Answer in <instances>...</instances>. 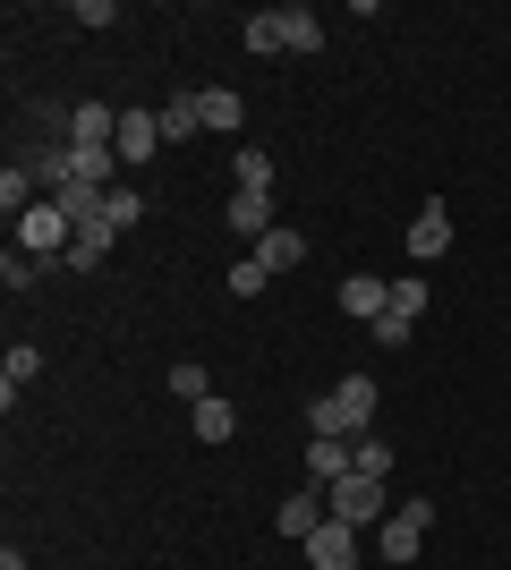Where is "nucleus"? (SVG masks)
Returning a JSON list of instances; mask_svg holds the SVG:
<instances>
[{
  "instance_id": "obj_1",
  "label": "nucleus",
  "mask_w": 511,
  "mask_h": 570,
  "mask_svg": "<svg viewBox=\"0 0 511 570\" xmlns=\"http://www.w3.org/2000/svg\"><path fill=\"white\" fill-rule=\"evenodd\" d=\"M375 426V375H341L333 392L307 401V434H366Z\"/></svg>"
},
{
  "instance_id": "obj_2",
  "label": "nucleus",
  "mask_w": 511,
  "mask_h": 570,
  "mask_svg": "<svg viewBox=\"0 0 511 570\" xmlns=\"http://www.w3.org/2000/svg\"><path fill=\"white\" fill-rule=\"evenodd\" d=\"M324 502H333V520H350L358 537L392 520V485H384V476H358V469L341 476V485H324Z\"/></svg>"
},
{
  "instance_id": "obj_3",
  "label": "nucleus",
  "mask_w": 511,
  "mask_h": 570,
  "mask_svg": "<svg viewBox=\"0 0 511 570\" xmlns=\"http://www.w3.org/2000/svg\"><path fill=\"white\" fill-rule=\"evenodd\" d=\"M18 247H26L35 264H69V247H77V222H69V214H60V205L43 196V205H35V214L18 222Z\"/></svg>"
},
{
  "instance_id": "obj_4",
  "label": "nucleus",
  "mask_w": 511,
  "mask_h": 570,
  "mask_svg": "<svg viewBox=\"0 0 511 570\" xmlns=\"http://www.w3.org/2000/svg\"><path fill=\"white\" fill-rule=\"evenodd\" d=\"M426 528H435V502H392V520L375 528V553H384L392 570H401V562H417Z\"/></svg>"
},
{
  "instance_id": "obj_5",
  "label": "nucleus",
  "mask_w": 511,
  "mask_h": 570,
  "mask_svg": "<svg viewBox=\"0 0 511 570\" xmlns=\"http://www.w3.org/2000/svg\"><path fill=\"white\" fill-rule=\"evenodd\" d=\"M324 520H333V502H324V485H298V494H282V502H273V528H282L291 546H307V537H316Z\"/></svg>"
},
{
  "instance_id": "obj_6",
  "label": "nucleus",
  "mask_w": 511,
  "mask_h": 570,
  "mask_svg": "<svg viewBox=\"0 0 511 570\" xmlns=\"http://www.w3.org/2000/svg\"><path fill=\"white\" fill-rule=\"evenodd\" d=\"M298 553H307V570H358V528H350V520H324Z\"/></svg>"
},
{
  "instance_id": "obj_7",
  "label": "nucleus",
  "mask_w": 511,
  "mask_h": 570,
  "mask_svg": "<svg viewBox=\"0 0 511 570\" xmlns=\"http://www.w3.org/2000/svg\"><path fill=\"white\" fill-rule=\"evenodd\" d=\"M69 145L77 154H111V145H120V111H111V102H77L69 111Z\"/></svg>"
},
{
  "instance_id": "obj_8",
  "label": "nucleus",
  "mask_w": 511,
  "mask_h": 570,
  "mask_svg": "<svg viewBox=\"0 0 511 570\" xmlns=\"http://www.w3.org/2000/svg\"><path fill=\"white\" fill-rule=\"evenodd\" d=\"M350 469H358L350 434H307V485H341Z\"/></svg>"
},
{
  "instance_id": "obj_9",
  "label": "nucleus",
  "mask_w": 511,
  "mask_h": 570,
  "mask_svg": "<svg viewBox=\"0 0 511 570\" xmlns=\"http://www.w3.org/2000/svg\"><path fill=\"white\" fill-rule=\"evenodd\" d=\"M333 298H341V315H350V324H375V315L392 307V282H375V273H350Z\"/></svg>"
},
{
  "instance_id": "obj_10",
  "label": "nucleus",
  "mask_w": 511,
  "mask_h": 570,
  "mask_svg": "<svg viewBox=\"0 0 511 570\" xmlns=\"http://www.w3.org/2000/svg\"><path fill=\"white\" fill-rule=\"evenodd\" d=\"M222 230H239L247 247L273 230V196H256V188H230V205H222Z\"/></svg>"
},
{
  "instance_id": "obj_11",
  "label": "nucleus",
  "mask_w": 511,
  "mask_h": 570,
  "mask_svg": "<svg viewBox=\"0 0 511 570\" xmlns=\"http://www.w3.org/2000/svg\"><path fill=\"white\" fill-rule=\"evenodd\" d=\"M443 247H452V205H443V196H426V214L410 222V256H417V264H435Z\"/></svg>"
},
{
  "instance_id": "obj_12",
  "label": "nucleus",
  "mask_w": 511,
  "mask_h": 570,
  "mask_svg": "<svg viewBox=\"0 0 511 570\" xmlns=\"http://www.w3.org/2000/svg\"><path fill=\"white\" fill-rule=\"evenodd\" d=\"M256 264H265V273H298V264H307V230H291V222H273V230L256 238Z\"/></svg>"
},
{
  "instance_id": "obj_13",
  "label": "nucleus",
  "mask_w": 511,
  "mask_h": 570,
  "mask_svg": "<svg viewBox=\"0 0 511 570\" xmlns=\"http://www.w3.org/2000/svg\"><path fill=\"white\" fill-rule=\"evenodd\" d=\"M188 434L196 443H230V434H239V409L222 401V392H205V401L188 409Z\"/></svg>"
},
{
  "instance_id": "obj_14",
  "label": "nucleus",
  "mask_w": 511,
  "mask_h": 570,
  "mask_svg": "<svg viewBox=\"0 0 511 570\" xmlns=\"http://www.w3.org/2000/svg\"><path fill=\"white\" fill-rule=\"evenodd\" d=\"M154 145H163V111H120V145H111V154H120V163H146Z\"/></svg>"
},
{
  "instance_id": "obj_15",
  "label": "nucleus",
  "mask_w": 511,
  "mask_h": 570,
  "mask_svg": "<svg viewBox=\"0 0 511 570\" xmlns=\"http://www.w3.org/2000/svg\"><path fill=\"white\" fill-rule=\"evenodd\" d=\"M239 43L256 51V60H273V51H291V18H282V9H256V18L239 26Z\"/></svg>"
},
{
  "instance_id": "obj_16",
  "label": "nucleus",
  "mask_w": 511,
  "mask_h": 570,
  "mask_svg": "<svg viewBox=\"0 0 511 570\" xmlns=\"http://www.w3.org/2000/svg\"><path fill=\"white\" fill-rule=\"evenodd\" d=\"M196 128H205V102H196V95H170L163 102V145H188Z\"/></svg>"
},
{
  "instance_id": "obj_17",
  "label": "nucleus",
  "mask_w": 511,
  "mask_h": 570,
  "mask_svg": "<svg viewBox=\"0 0 511 570\" xmlns=\"http://www.w3.org/2000/svg\"><path fill=\"white\" fill-rule=\"evenodd\" d=\"M196 102H205V128H222V137H230V128L247 119V102L230 95V86H196Z\"/></svg>"
},
{
  "instance_id": "obj_18",
  "label": "nucleus",
  "mask_w": 511,
  "mask_h": 570,
  "mask_svg": "<svg viewBox=\"0 0 511 570\" xmlns=\"http://www.w3.org/2000/svg\"><path fill=\"white\" fill-rule=\"evenodd\" d=\"M35 375H43V357H35V350H26V341H18V350L0 357V401H18V392H26V383H35Z\"/></svg>"
},
{
  "instance_id": "obj_19",
  "label": "nucleus",
  "mask_w": 511,
  "mask_h": 570,
  "mask_svg": "<svg viewBox=\"0 0 511 570\" xmlns=\"http://www.w3.org/2000/svg\"><path fill=\"white\" fill-rule=\"evenodd\" d=\"M230 170H239V188L273 196V154H265V145H239V154H230Z\"/></svg>"
},
{
  "instance_id": "obj_20",
  "label": "nucleus",
  "mask_w": 511,
  "mask_h": 570,
  "mask_svg": "<svg viewBox=\"0 0 511 570\" xmlns=\"http://www.w3.org/2000/svg\"><path fill=\"white\" fill-rule=\"evenodd\" d=\"M111 238H120L111 222H95V230H77V247H69V273H95V264L111 256Z\"/></svg>"
},
{
  "instance_id": "obj_21",
  "label": "nucleus",
  "mask_w": 511,
  "mask_h": 570,
  "mask_svg": "<svg viewBox=\"0 0 511 570\" xmlns=\"http://www.w3.org/2000/svg\"><path fill=\"white\" fill-rule=\"evenodd\" d=\"M350 452H358V476H384L392 485V443L384 434H350Z\"/></svg>"
},
{
  "instance_id": "obj_22",
  "label": "nucleus",
  "mask_w": 511,
  "mask_h": 570,
  "mask_svg": "<svg viewBox=\"0 0 511 570\" xmlns=\"http://www.w3.org/2000/svg\"><path fill=\"white\" fill-rule=\"evenodd\" d=\"M366 333H375V350H410V341H417V324H410V315H375V324H366Z\"/></svg>"
},
{
  "instance_id": "obj_23",
  "label": "nucleus",
  "mask_w": 511,
  "mask_h": 570,
  "mask_svg": "<svg viewBox=\"0 0 511 570\" xmlns=\"http://www.w3.org/2000/svg\"><path fill=\"white\" fill-rule=\"evenodd\" d=\"M69 170L86 179V188H111V170H120V154H77V145H69Z\"/></svg>"
},
{
  "instance_id": "obj_24",
  "label": "nucleus",
  "mask_w": 511,
  "mask_h": 570,
  "mask_svg": "<svg viewBox=\"0 0 511 570\" xmlns=\"http://www.w3.org/2000/svg\"><path fill=\"white\" fill-rule=\"evenodd\" d=\"M392 315H426V273H401V282H392Z\"/></svg>"
},
{
  "instance_id": "obj_25",
  "label": "nucleus",
  "mask_w": 511,
  "mask_h": 570,
  "mask_svg": "<svg viewBox=\"0 0 511 570\" xmlns=\"http://www.w3.org/2000/svg\"><path fill=\"white\" fill-rule=\"evenodd\" d=\"M291 18V51H324V18L316 9H282Z\"/></svg>"
},
{
  "instance_id": "obj_26",
  "label": "nucleus",
  "mask_w": 511,
  "mask_h": 570,
  "mask_svg": "<svg viewBox=\"0 0 511 570\" xmlns=\"http://www.w3.org/2000/svg\"><path fill=\"white\" fill-rule=\"evenodd\" d=\"M0 282H9V289H35V282H43V264L26 256V247H9V256H0Z\"/></svg>"
},
{
  "instance_id": "obj_27",
  "label": "nucleus",
  "mask_w": 511,
  "mask_h": 570,
  "mask_svg": "<svg viewBox=\"0 0 511 570\" xmlns=\"http://www.w3.org/2000/svg\"><path fill=\"white\" fill-rule=\"evenodd\" d=\"M265 282H273V273H265L256 256H239V264H230V298H265Z\"/></svg>"
},
{
  "instance_id": "obj_28",
  "label": "nucleus",
  "mask_w": 511,
  "mask_h": 570,
  "mask_svg": "<svg viewBox=\"0 0 511 570\" xmlns=\"http://www.w3.org/2000/svg\"><path fill=\"white\" fill-rule=\"evenodd\" d=\"M137 222H146V196H137V188H111V230H137Z\"/></svg>"
},
{
  "instance_id": "obj_29",
  "label": "nucleus",
  "mask_w": 511,
  "mask_h": 570,
  "mask_svg": "<svg viewBox=\"0 0 511 570\" xmlns=\"http://www.w3.org/2000/svg\"><path fill=\"white\" fill-rule=\"evenodd\" d=\"M170 392H179V401H205V392H214V383H205V366H170Z\"/></svg>"
},
{
  "instance_id": "obj_30",
  "label": "nucleus",
  "mask_w": 511,
  "mask_h": 570,
  "mask_svg": "<svg viewBox=\"0 0 511 570\" xmlns=\"http://www.w3.org/2000/svg\"><path fill=\"white\" fill-rule=\"evenodd\" d=\"M77 26H120V0H77Z\"/></svg>"
},
{
  "instance_id": "obj_31",
  "label": "nucleus",
  "mask_w": 511,
  "mask_h": 570,
  "mask_svg": "<svg viewBox=\"0 0 511 570\" xmlns=\"http://www.w3.org/2000/svg\"><path fill=\"white\" fill-rule=\"evenodd\" d=\"M0 570H35V562H26V553H18V546H9V553H0Z\"/></svg>"
}]
</instances>
